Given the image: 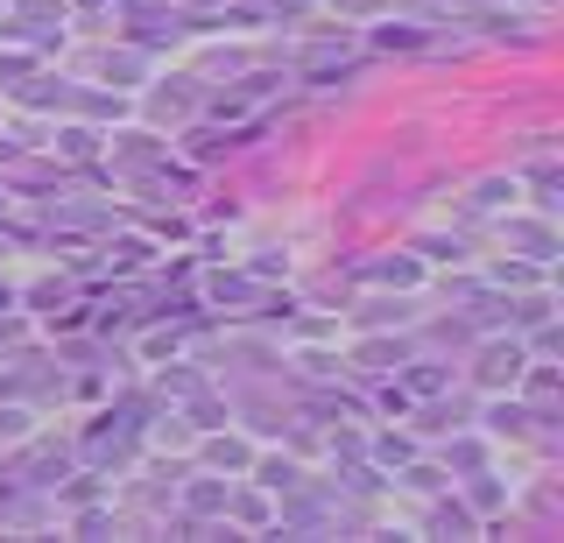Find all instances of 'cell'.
<instances>
[{"mask_svg":"<svg viewBox=\"0 0 564 543\" xmlns=\"http://www.w3.org/2000/svg\"><path fill=\"white\" fill-rule=\"evenodd\" d=\"M480 381H487V389H501V381L516 389V381H522V346H487V354H480Z\"/></svg>","mask_w":564,"mask_h":543,"instance_id":"6da1fadb","label":"cell"},{"mask_svg":"<svg viewBox=\"0 0 564 543\" xmlns=\"http://www.w3.org/2000/svg\"><path fill=\"white\" fill-rule=\"evenodd\" d=\"M261 480H269V487H296V466H275L269 459V466H261Z\"/></svg>","mask_w":564,"mask_h":543,"instance_id":"7a4b0ae2","label":"cell"},{"mask_svg":"<svg viewBox=\"0 0 564 543\" xmlns=\"http://www.w3.org/2000/svg\"><path fill=\"white\" fill-rule=\"evenodd\" d=\"M22 431H29V416H22V410H8V416H0V437H22Z\"/></svg>","mask_w":564,"mask_h":543,"instance_id":"3957f363","label":"cell"}]
</instances>
